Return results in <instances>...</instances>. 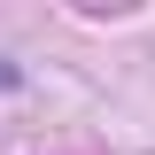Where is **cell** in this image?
<instances>
[]
</instances>
